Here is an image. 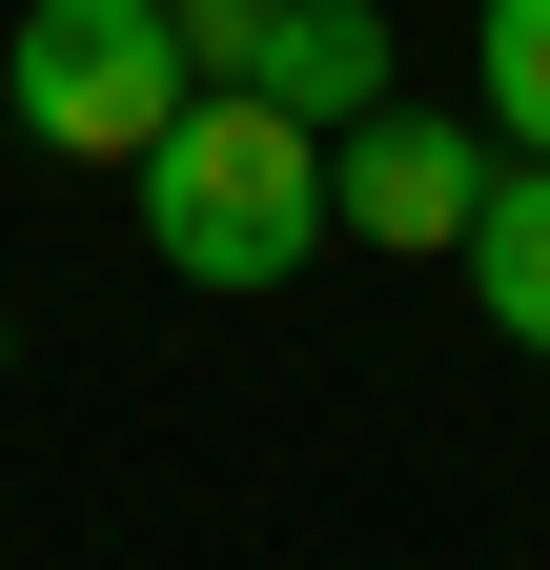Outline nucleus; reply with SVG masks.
Segmentation results:
<instances>
[{
    "label": "nucleus",
    "instance_id": "f257e3e1",
    "mask_svg": "<svg viewBox=\"0 0 550 570\" xmlns=\"http://www.w3.org/2000/svg\"><path fill=\"white\" fill-rule=\"evenodd\" d=\"M122 204H144V265L204 285V306H245V285H306V265H326V142L265 122L245 82H204L144 164H122Z\"/></svg>",
    "mask_w": 550,
    "mask_h": 570
},
{
    "label": "nucleus",
    "instance_id": "f03ea898",
    "mask_svg": "<svg viewBox=\"0 0 550 570\" xmlns=\"http://www.w3.org/2000/svg\"><path fill=\"white\" fill-rule=\"evenodd\" d=\"M184 102L204 82L164 41V0H21V41H0V122H21L41 164H144Z\"/></svg>",
    "mask_w": 550,
    "mask_h": 570
},
{
    "label": "nucleus",
    "instance_id": "7ed1b4c3",
    "mask_svg": "<svg viewBox=\"0 0 550 570\" xmlns=\"http://www.w3.org/2000/svg\"><path fill=\"white\" fill-rule=\"evenodd\" d=\"M469 204H490V122L449 102H367L347 142H326V245H387V265H449Z\"/></svg>",
    "mask_w": 550,
    "mask_h": 570
},
{
    "label": "nucleus",
    "instance_id": "20e7f679",
    "mask_svg": "<svg viewBox=\"0 0 550 570\" xmlns=\"http://www.w3.org/2000/svg\"><path fill=\"white\" fill-rule=\"evenodd\" d=\"M245 102H265V122H306V142H347L367 102H407V61H387V0H265V41H245Z\"/></svg>",
    "mask_w": 550,
    "mask_h": 570
},
{
    "label": "nucleus",
    "instance_id": "39448f33",
    "mask_svg": "<svg viewBox=\"0 0 550 570\" xmlns=\"http://www.w3.org/2000/svg\"><path fill=\"white\" fill-rule=\"evenodd\" d=\"M469 306H490V346H530L550 367V164H490V204H469Z\"/></svg>",
    "mask_w": 550,
    "mask_h": 570
},
{
    "label": "nucleus",
    "instance_id": "423d86ee",
    "mask_svg": "<svg viewBox=\"0 0 550 570\" xmlns=\"http://www.w3.org/2000/svg\"><path fill=\"white\" fill-rule=\"evenodd\" d=\"M469 122L490 164H550V0H469Z\"/></svg>",
    "mask_w": 550,
    "mask_h": 570
},
{
    "label": "nucleus",
    "instance_id": "0eeeda50",
    "mask_svg": "<svg viewBox=\"0 0 550 570\" xmlns=\"http://www.w3.org/2000/svg\"><path fill=\"white\" fill-rule=\"evenodd\" d=\"M164 41H184V82H245V41H265V0H164Z\"/></svg>",
    "mask_w": 550,
    "mask_h": 570
},
{
    "label": "nucleus",
    "instance_id": "6e6552de",
    "mask_svg": "<svg viewBox=\"0 0 550 570\" xmlns=\"http://www.w3.org/2000/svg\"><path fill=\"white\" fill-rule=\"evenodd\" d=\"M0 367H21V326H0Z\"/></svg>",
    "mask_w": 550,
    "mask_h": 570
}]
</instances>
